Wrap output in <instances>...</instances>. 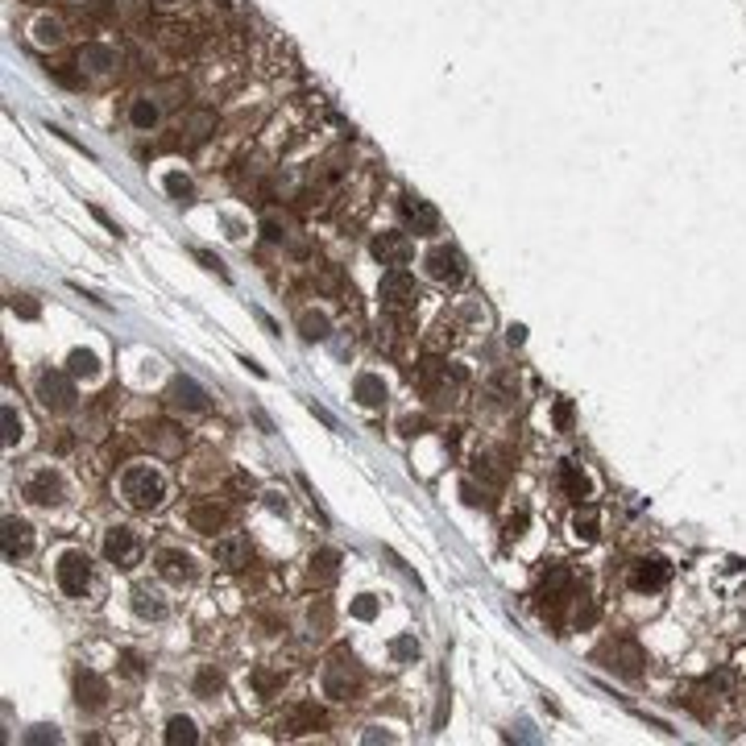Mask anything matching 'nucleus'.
Returning <instances> with one entry per match:
<instances>
[{
	"label": "nucleus",
	"instance_id": "1",
	"mask_svg": "<svg viewBox=\"0 0 746 746\" xmlns=\"http://www.w3.org/2000/svg\"><path fill=\"white\" fill-rule=\"evenodd\" d=\"M117 489H121V502L133 506V510H158V506L166 502V481H162V473H158L154 464H145V460L124 464Z\"/></svg>",
	"mask_w": 746,
	"mask_h": 746
},
{
	"label": "nucleus",
	"instance_id": "2",
	"mask_svg": "<svg viewBox=\"0 0 746 746\" xmlns=\"http://www.w3.org/2000/svg\"><path fill=\"white\" fill-rule=\"evenodd\" d=\"M423 270H427V278L439 282V287H457V282H464V274H469V262H464L460 249L439 245V249H432V253L423 257Z\"/></svg>",
	"mask_w": 746,
	"mask_h": 746
},
{
	"label": "nucleus",
	"instance_id": "3",
	"mask_svg": "<svg viewBox=\"0 0 746 746\" xmlns=\"http://www.w3.org/2000/svg\"><path fill=\"white\" fill-rule=\"evenodd\" d=\"M38 403L46 410H54V415L75 410V382L67 373H58V369H42L38 373Z\"/></svg>",
	"mask_w": 746,
	"mask_h": 746
},
{
	"label": "nucleus",
	"instance_id": "4",
	"mask_svg": "<svg viewBox=\"0 0 746 746\" xmlns=\"http://www.w3.org/2000/svg\"><path fill=\"white\" fill-rule=\"evenodd\" d=\"M54 577H58V589L67 597H83L87 585H92V560L83 552H63L58 564H54Z\"/></svg>",
	"mask_w": 746,
	"mask_h": 746
},
{
	"label": "nucleus",
	"instance_id": "5",
	"mask_svg": "<svg viewBox=\"0 0 746 746\" xmlns=\"http://www.w3.org/2000/svg\"><path fill=\"white\" fill-rule=\"evenodd\" d=\"M100 548H104V560L117 564V568H133L142 560V539H137L133 527H108Z\"/></svg>",
	"mask_w": 746,
	"mask_h": 746
},
{
	"label": "nucleus",
	"instance_id": "6",
	"mask_svg": "<svg viewBox=\"0 0 746 746\" xmlns=\"http://www.w3.org/2000/svg\"><path fill=\"white\" fill-rule=\"evenodd\" d=\"M63 494H67V485H63V477L54 473V469H38V473H29L21 485V498L29 506H42V510H50V506L63 502Z\"/></svg>",
	"mask_w": 746,
	"mask_h": 746
},
{
	"label": "nucleus",
	"instance_id": "7",
	"mask_svg": "<svg viewBox=\"0 0 746 746\" xmlns=\"http://www.w3.org/2000/svg\"><path fill=\"white\" fill-rule=\"evenodd\" d=\"M378 299H382V307H390V311H407L410 303H415V278H410L403 265L385 270L382 282H378Z\"/></svg>",
	"mask_w": 746,
	"mask_h": 746
},
{
	"label": "nucleus",
	"instance_id": "8",
	"mask_svg": "<svg viewBox=\"0 0 746 746\" xmlns=\"http://www.w3.org/2000/svg\"><path fill=\"white\" fill-rule=\"evenodd\" d=\"M369 253L378 257L382 265H407L410 262V253H415V245H410V237L407 233H394V228H385V233H378L373 241H369Z\"/></svg>",
	"mask_w": 746,
	"mask_h": 746
},
{
	"label": "nucleus",
	"instance_id": "9",
	"mask_svg": "<svg viewBox=\"0 0 746 746\" xmlns=\"http://www.w3.org/2000/svg\"><path fill=\"white\" fill-rule=\"evenodd\" d=\"M0 548H4V560L17 564L33 552V527L25 518H4V531H0Z\"/></svg>",
	"mask_w": 746,
	"mask_h": 746
},
{
	"label": "nucleus",
	"instance_id": "10",
	"mask_svg": "<svg viewBox=\"0 0 746 746\" xmlns=\"http://www.w3.org/2000/svg\"><path fill=\"white\" fill-rule=\"evenodd\" d=\"M154 568H158V577L166 580V585H187V580L195 577L191 555H187V552H178V548H166V552H158Z\"/></svg>",
	"mask_w": 746,
	"mask_h": 746
},
{
	"label": "nucleus",
	"instance_id": "11",
	"mask_svg": "<svg viewBox=\"0 0 746 746\" xmlns=\"http://www.w3.org/2000/svg\"><path fill=\"white\" fill-rule=\"evenodd\" d=\"M319 688H324V697L328 700H348L353 697V672H348V664H340V659L324 664V672H319Z\"/></svg>",
	"mask_w": 746,
	"mask_h": 746
},
{
	"label": "nucleus",
	"instance_id": "12",
	"mask_svg": "<svg viewBox=\"0 0 746 746\" xmlns=\"http://www.w3.org/2000/svg\"><path fill=\"white\" fill-rule=\"evenodd\" d=\"M668 564L659 560V555H647V560H639L634 568H630V585L639 589V593H651V589H664L668 585Z\"/></svg>",
	"mask_w": 746,
	"mask_h": 746
},
{
	"label": "nucleus",
	"instance_id": "13",
	"mask_svg": "<svg viewBox=\"0 0 746 746\" xmlns=\"http://www.w3.org/2000/svg\"><path fill=\"white\" fill-rule=\"evenodd\" d=\"M403 212H407L410 228H415L419 237H432V233H439V212H435L427 199H419V195H407V199H403Z\"/></svg>",
	"mask_w": 746,
	"mask_h": 746
},
{
	"label": "nucleus",
	"instance_id": "14",
	"mask_svg": "<svg viewBox=\"0 0 746 746\" xmlns=\"http://www.w3.org/2000/svg\"><path fill=\"white\" fill-rule=\"evenodd\" d=\"M170 394H174V407L191 410V415H203V410H208V390L195 382V378H174Z\"/></svg>",
	"mask_w": 746,
	"mask_h": 746
},
{
	"label": "nucleus",
	"instance_id": "15",
	"mask_svg": "<svg viewBox=\"0 0 746 746\" xmlns=\"http://www.w3.org/2000/svg\"><path fill=\"white\" fill-rule=\"evenodd\" d=\"M117 67V50L104 46V42H87V46L79 50V71L87 75H108Z\"/></svg>",
	"mask_w": 746,
	"mask_h": 746
},
{
	"label": "nucleus",
	"instance_id": "16",
	"mask_svg": "<svg viewBox=\"0 0 746 746\" xmlns=\"http://www.w3.org/2000/svg\"><path fill=\"white\" fill-rule=\"evenodd\" d=\"M133 609H137V618H145V622H162L170 614L166 602H162V593L149 589V585H137V589H133Z\"/></svg>",
	"mask_w": 746,
	"mask_h": 746
},
{
	"label": "nucleus",
	"instance_id": "17",
	"mask_svg": "<svg viewBox=\"0 0 746 746\" xmlns=\"http://www.w3.org/2000/svg\"><path fill=\"white\" fill-rule=\"evenodd\" d=\"M75 693H79V705H87V709H100V705H104V697H108V684H104V680H100L96 672H92V668H83V672L75 676Z\"/></svg>",
	"mask_w": 746,
	"mask_h": 746
},
{
	"label": "nucleus",
	"instance_id": "18",
	"mask_svg": "<svg viewBox=\"0 0 746 746\" xmlns=\"http://www.w3.org/2000/svg\"><path fill=\"white\" fill-rule=\"evenodd\" d=\"M187 523H191L199 535H212V531L224 527V506H216V502H199V506H191Z\"/></svg>",
	"mask_w": 746,
	"mask_h": 746
},
{
	"label": "nucleus",
	"instance_id": "19",
	"mask_svg": "<svg viewBox=\"0 0 746 746\" xmlns=\"http://www.w3.org/2000/svg\"><path fill=\"white\" fill-rule=\"evenodd\" d=\"M212 560H216L220 568H241L245 564V539L241 535H224V539H216Z\"/></svg>",
	"mask_w": 746,
	"mask_h": 746
},
{
	"label": "nucleus",
	"instance_id": "20",
	"mask_svg": "<svg viewBox=\"0 0 746 746\" xmlns=\"http://www.w3.org/2000/svg\"><path fill=\"white\" fill-rule=\"evenodd\" d=\"M353 398H357L361 407H382L385 403V382L378 373H361V378L353 382Z\"/></svg>",
	"mask_w": 746,
	"mask_h": 746
},
{
	"label": "nucleus",
	"instance_id": "21",
	"mask_svg": "<svg viewBox=\"0 0 746 746\" xmlns=\"http://www.w3.org/2000/svg\"><path fill=\"white\" fill-rule=\"evenodd\" d=\"M158 121H162V108H158V100L142 96V100H133V104H129V124H133V129L149 133V129H154Z\"/></svg>",
	"mask_w": 746,
	"mask_h": 746
},
{
	"label": "nucleus",
	"instance_id": "22",
	"mask_svg": "<svg viewBox=\"0 0 746 746\" xmlns=\"http://www.w3.org/2000/svg\"><path fill=\"white\" fill-rule=\"evenodd\" d=\"M299 336L307 340V344H315V340H328L332 336V319L324 311H303L299 315Z\"/></svg>",
	"mask_w": 746,
	"mask_h": 746
},
{
	"label": "nucleus",
	"instance_id": "23",
	"mask_svg": "<svg viewBox=\"0 0 746 746\" xmlns=\"http://www.w3.org/2000/svg\"><path fill=\"white\" fill-rule=\"evenodd\" d=\"M560 485L568 489V498H577V502H585L589 498V477L580 473V464H572V460H564L560 464Z\"/></svg>",
	"mask_w": 746,
	"mask_h": 746
},
{
	"label": "nucleus",
	"instance_id": "24",
	"mask_svg": "<svg viewBox=\"0 0 746 746\" xmlns=\"http://www.w3.org/2000/svg\"><path fill=\"white\" fill-rule=\"evenodd\" d=\"M597 527H602V514H597L593 506H580L577 514H572V535H577V539H585V543H593V539L602 535Z\"/></svg>",
	"mask_w": 746,
	"mask_h": 746
},
{
	"label": "nucleus",
	"instance_id": "25",
	"mask_svg": "<svg viewBox=\"0 0 746 746\" xmlns=\"http://www.w3.org/2000/svg\"><path fill=\"white\" fill-rule=\"evenodd\" d=\"M29 33H33V46L50 50V46H58V42H63V21H58V17H38Z\"/></svg>",
	"mask_w": 746,
	"mask_h": 746
},
{
	"label": "nucleus",
	"instance_id": "26",
	"mask_svg": "<svg viewBox=\"0 0 746 746\" xmlns=\"http://www.w3.org/2000/svg\"><path fill=\"white\" fill-rule=\"evenodd\" d=\"M199 742V730L191 718H170L166 722V746H195Z\"/></svg>",
	"mask_w": 746,
	"mask_h": 746
},
{
	"label": "nucleus",
	"instance_id": "27",
	"mask_svg": "<svg viewBox=\"0 0 746 746\" xmlns=\"http://www.w3.org/2000/svg\"><path fill=\"white\" fill-rule=\"evenodd\" d=\"M67 369H71V378H100V357L92 348H71Z\"/></svg>",
	"mask_w": 746,
	"mask_h": 746
},
{
	"label": "nucleus",
	"instance_id": "28",
	"mask_svg": "<svg viewBox=\"0 0 746 746\" xmlns=\"http://www.w3.org/2000/svg\"><path fill=\"white\" fill-rule=\"evenodd\" d=\"M485 394L494 398V407H510V398L518 394V385H514V373H498V378H489Z\"/></svg>",
	"mask_w": 746,
	"mask_h": 746
},
{
	"label": "nucleus",
	"instance_id": "29",
	"mask_svg": "<svg viewBox=\"0 0 746 746\" xmlns=\"http://www.w3.org/2000/svg\"><path fill=\"white\" fill-rule=\"evenodd\" d=\"M336 564H340V552H332V548H324V552L311 555V577L324 585V580L336 577Z\"/></svg>",
	"mask_w": 746,
	"mask_h": 746
},
{
	"label": "nucleus",
	"instance_id": "30",
	"mask_svg": "<svg viewBox=\"0 0 746 746\" xmlns=\"http://www.w3.org/2000/svg\"><path fill=\"white\" fill-rule=\"evenodd\" d=\"M162 187H166V195L170 199H178V203H187V199H191V178H187V174H178V170H170L166 178H162Z\"/></svg>",
	"mask_w": 746,
	"mask_h": 746
},
{
	"label": "nucleus",
	"instance_id": "31",
	"mask_svg": "<svg viewBox=\"0 0 746 746\" xmlns=\"http://www.w3.org/2000/svg\"><path fill=\"white\" fill-rule=\"evenodd\" d=\"M0 423H4V448H13V444H21V415L13 407L0 410Z\"/></svg>",
	"mask_w": 746,
	"mask_h": 746
},
{
	"label": "nucleus",
	"instance_id": "32",
	"mask_svg": "<svg viewBox=\"0 0 746 746\" xmlns=\"http://www.w3.org/2000/svg\"><path fill=\"white\" fill-rule=\"evenodd\" d=\"M390 655H394L398 664H415V659H419V643H415L410 634H398V639L390 643Z\"/></svg>",
	"mask_w": 746,
	"mask_h": 746
},
{
	"label": "nucleus",
	"instance_id": "33",
	"mask_svg": "<svg viewBox=\"0 0 746 746\" xmlns=\"http://www.w3.org/2000/svg\"><path fill=\"white\" fill-rule=\"evenodd\" d=\"M311 626H315V634H328V626H332V605H328V597H319V602L311 605Z\"/></svg>",
	"mask_w": 746,
	"mask_h": 746
},
{
	"label": "nucleus",
	"instance_id": "34",
	"mask_svg": "<svg viewBox=\"0 0 746 746\" xmlns=\"http://www.w3.org/2000/svg\"><path fill=\"white\" fill-rule=\"evenodd\" d=\"M348 609H353V618H361V622H373V618H378V597L361 593V597L348 605Z\"/></svg>",
	"mask_w": 746,
	"mask_h": 746
},
{
	"label": "nucleus",
	"instance_id": "35",
	"mask_svg": "<svg viewBox=\"0 0 746 746\" xmlns=\"http://www.w3.org/2000/svg\"><path fill=\"white\" fill-rule=\"evenodd\" d=\"M303 722H315V725H319V713H315L311 705H299V709H290L287 730H294V734H299V725H303Z\"/></svg>",
	"mask_w": 746,
	"mask_h": 746
},
{
	"label": "nucleus",
	"instance_id": "36",
	"mask_svg": "<svg viewBox=\"0 0 746 746\" xmlns=\"http://www.w3.org/2000/svg\"><path fill=\"white\" fill-rule=\"evenodd\" d=\"M25 742H58V730L54 725H33L29 734H25Z\"/></svg>",
	"mask_w": 746,
	"mask_h": 746
},
{
	"label": "nucleus",
	"instance_id": "37",
	"mask_svg": "<svg viewBox=\"0 0 746 746\" xmlns=\"http://www.w3.org/2000/svg\"><path fill=\"white\" fill-rule=\"evenodd\" d=\"M9 307H13V311L21 315V319H38V303H29V299H25V294H17V299H13V303H9Z\"/></svg>",
	"mask_w": 746,
	"mask_h": 746
},
{
	"label": "nucleus",
	"instance_id": "38",
	"mask_svg": "<svg viewBox=\"0 0 746 746\" xmlns=\"http://www.w3.org/2000/svg\"><path fill=\"white\" fill-rule=\"evenodd\" d=\"M568 423H572V403H555V427L568 432Z\"/></svg>",
	"mask_w": 746,
	"mask_h": 746
},
{
	"label": "nucleus",
	"instance_id": "39",
	"mask_svg": "<svg viewBox=\"0 0 746 746\" xmlns=\"http://www.w3.org/2000/svg\"><path fill=\"white\" fill-rule=\"evenodd\" d=\"M460 498H464L469 506H481V494H477V485H473V481H464V485H460Z\"/></svg>",
	"mask_w": 746,
	"mask_h": 746
},
{
	"label": "nucleus",
	"instance_id": "40",
	"mask_svg": "<svg viewBox=\"0 0 746 746\" xmlns=\"http://www.w3.org/2000/svg\"><path fill=\"white\" fill-rule=\"evenodd\" d=\"M265 506H270V510H274V514H278V510H282V514H287V498H282V494H278V489H270V494H265Z\"/></svg>",
	"mask_w": 746,
	"mask_h": 746
},
{
	"label": "nucleus",
	"instance_id": "41",
	"mask_svg": "<svg viewBox=\"0 0 746 746\" xmlns=\"http://www.w3.org/2000/svg\"><path fill=\"white\" fill-rule=\"evenodd\" d=\"M506 340H510V344H523V340H527V328H523V324H510V328H506Z\"/></svg>",
	"mask_w": 746,
	"mask_h": 746
},
{
	"label": "nucleus",
	"instance_id": "42",
	"mask_svg": "<svg viewBox=\"0 0 746 746\" xmlns=\"http://www.w3.org/2000/svg\"><path fill=\"white\" fill-rule=\"evenodd\" d=\"M195 688H199V693H208V688H220V676L203 672V676H199V680H195Z\"/></svg>",
	"mask_w": 746,
	"mask_h": 746
},
{
	"label": "nucleus",
	"instance_id": "43",
	"mask_svg": "<svg viewBox=\"0 0 746 746\" xmlns=\"http://www.w3.org/2000/svg\"><path fill=\"white\" fill-rule=\"evenodd\" d=\"M92 216H96L100 224H104V228H108V233H121V228H117V224H112V216H108V212H104V208H96V203H92Z\"/></svg>",
	"mask_w": 746,
	"mask_h": 746
},
{
	"label": "nucleus",
	"instance_id": "44",
	"mask_svg": "<svg viewBox=\"0 0 746 746\" xmlns=\"http://www.w3.org/2000/svg\"><path fill=\"white\" fill-rule=\"evenodd\" d=\"M262 228H265V237H270V241H282V228H278V220H265Z\"/></svg>",
	"mask_w": 746,
	"mask_h": 746
},
{
	"label": "nucleus",
	"instance_id": "45",
	"mask_svg": "<svg viewBox=\"0 0 746 746\" xmlns=\"http://www.w3.org/2000/svg\"><path fill=\"white\" fill-rule=\"evenodd\" d=\"M199 262L208 265V270H216V274H224V265H220V257H212V253H195Z\"/></svg>",
	"mask_w": 746,
	"mask_h": 746
},
{
	"label": "nucleus",
	"instance_id": "46",
	"mask_svg": "<svg viewBox=\"0 0 746 746\" xmlns=\"http://www.w3.org/2000/svg\"><path fill=\"white\" fill-rule=\"evenodd\" d=\"M124 672H129V676H137V672H142V664H137L133 655H124Z\"/></svg>",
	"mask_w": 746,
	"mask_h": 746
},
{
	"label": "nucleus",
	"instance_id": "47",
	"mask_svg": "<svg viewBox=\"0 0 746 746\" xmlns=\"http://www.w3.org/2000/svg\"><path fill=\"white\" fill-rule=\"evenodd\" d=\"M154 4H162V9H170V4H178V0H154Z\"/></svg>",
	"mask_w": 746,
	"mask_h": 746
}]
</instances>
